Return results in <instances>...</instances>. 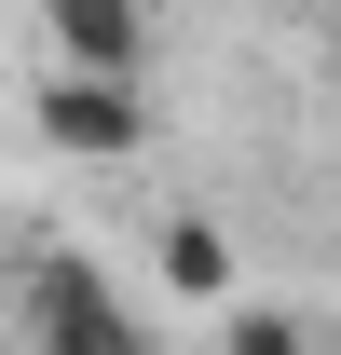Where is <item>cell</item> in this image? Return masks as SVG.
<instances>
[{"label":"cell","instance_id":"obj_1","mask_svg":"<svg viewBox=\"0 0 341 355\" xmlns=\"http://www.w3.org/2000/svg\"><path fill=\"white\" fill-rule=\"evenodd\" d=\"M42 137L82 150V164L137 150L150 137V69H42Z\"/></svg>","mask_w":341,"mask_h":355},{"label":"cell","instance_id":"obj_2","mask_svg":"<svg viewBox=\"0 0 341 355\" xmlns=\"http://www.w3.org/2000/svg\"><path fill=\"white\" fill-rule=\"evenodd\" d=\"M137 28H150L137 0H42L55 69H150V42H137Z\"/></svg>","mask_w":341,"mask_h":355},{"label":"cell","instance_id":"obj_3","mask_svg":"<svg viewBox=\"0 0 341 355\" xmlns=\"http://www.w3.org/2000/svg\"><path fill=\"white\" fill-rule=\"evenodd\" d=\"M28 314H42V328H69V342H123V314L96 301L82 273H42V301H28Z\"/></svg>","mask_w":341,"mask_h":355},{"label":"cell","instance_id":"obj_4","mask_svg":"<svg viewBox=\"0 0 341 355\" xmlns=\"http://www.w3.org/2000/svg\"><path fill=\"white\" fill-rule=\"evenodd\" d=\"M164 273H177V287H218V232L177 219V232H164Z\"/></svg>","mask_w":341,"mask_h":355}]
</instances>
